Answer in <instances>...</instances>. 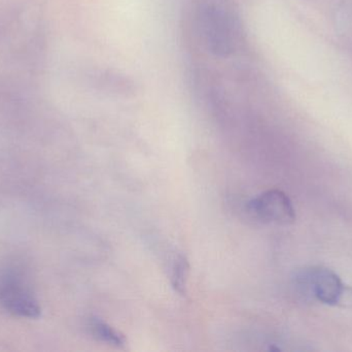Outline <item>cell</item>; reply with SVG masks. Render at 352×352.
Listing matches in <instances>:
<instances>
[{
	"mask_svg": "<svg viewBox=\"0 0 352 352\" xmlns=\"http://www.w3.org/2000/svg\"><path fill=\"white\" fill-rule=\"evenodd\" d=\"M248 211L258 220L275 225H291L296 220V212L289 196L280 190L264 192L248 203Z\"/></svg>",
	"mask_w": 352,
	"mask_h": 352,
	"instance_id": "3",
	"label": "cell"
},
{
	"mask_svg": "<svg viewBox=\"0 0 352 352\" xmlns=\"http://www.w3.org/2000/svg\"><path fill=\"white\" fill-rule=\"evenodd\" d=\"M296 285L304 295L326 305L351 303L352 289L345 287L336 273L324 267H311L301 271L296 276Z\"/></svg>",
	"mask_w": 352,
	"mask_h": 352,
	"instance_id": "1",
	"label": "cell"
},
{
	"mask_svg": "<svg viewBox=\"0 0 352 352\" xmlns=\"http://www.w3.org/2000/svg\"><path fill=\"white\" fill-rule=\"evenodd\" d=\"M190 273V264L186 256H178L173 265L171 282L176 293L184 296L186 293V281Z\"/></svg>",
	"mask_w": 352,
	"mask_h": 352,
	"instance_id": "6",
	"label": "cell"
},
{
	"mask_svg": "<svg viewBox=\"0 0 352 352\" xmlns=\"http://www.w3.org/2000/svg\"><path fill=\"white\" fill-rule=\"evenodd\" d=\"M202 28L211 53L219 57H228L233 53V28L223 10L214 6H206L202 12Z\"/></svg>",
	"mask_w": 352,
	"mask_h": 352,
	"instance_id": "2",
	"label": "cell"
},
{
	"mask_svg": "<svg viewBox=\"0 0 352 352\" xmlns=\"http://www.w3.org/2000/svg\"><path fill=\"white\" fill-rule=\"evenodd\" d=\"M90 330L93 336L100 342L107 343V344L119 347V349L127 344L125 335L122 334L120 331L116 330L115 328L98 318L91 320Z\"/></svg>",
	"mask_w": 352,
	"mask_h": 352,
	"instance_id": "5",
	"label": "cell"
},
{
	"mask_svg": "<svg viewBox=\"0 0 352 352\" xmlns=\"http://www.w3.org/2000/svg\"><path fill=\"white\" fill-rule=\"evenodd\" d=\"M0 305L21 318H36L41 308L28 287L14 274L0 277Z\"/></svg>",
	"mask_w": 352,
	"mask_h": 352,
	"instance_id": "4",
	"label": "cell"
}]
</instances>
